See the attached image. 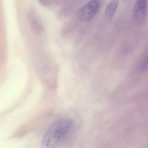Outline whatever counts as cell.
Segmentation results:
<instances>
[{
	"label": "cell",
	"mask_w": 148,
	"mask_h": 148,
	"mask_svg": "<svg viewBox=\"0 0 148 148\" xmlns=\"http://www.w3.org/2000/svg\"><path fill=\"white\" fill-rule=\"evenodd\" d=\"M72 121L61 119L54 122L46 132L41 143V148H57L68 136L72 129Z\"/></svg>",
	"instance_id": "cell-1"
},
{
	"label": "cell",
	"mask_w": 148,
	"mask_h": 148,
	"mask_svg": "<svg viewBox=\"0 0 148 148\" xmlns=\"http://www.w3.org/2000/svg\"><path fill=\"white\" fill-rule=\"evenodd\" d=\"M100 6V2L98 1H89L77 12V18L81 22L90 21L97 15Z\"/></svg>",
	"instance_id": "cell-2"
},
{
	"label": "cell",
	"mask_w": 148,
	"mask_h": 148,
	"mask_svg": "<svg viewBox=\"0 0 148 148\" xmlns=\"http://www.w3.org/2000/svg\"><path fill=\"white\" fill-rule=\"evenodd\" d=\"M147 18V1L138 0L134 6V18L137 24L143 26L146 23Z\"/></svg>",
	"instance_id": "cell-3"
},
{
	"label": "cell",
	"mask_w": 148,
	"mask_h": 148,
	"mask_svg": "<svg viewBox=\"0 0 148 148\" xmlns=\"http://www.w3.org/2000/svg\"><path fill=\"white\" fill-rule=\"evenodd\" d=\"M119 2L117 1H112L108 3L105 10V16L109 20L112 19L118 7Z\"/></svg>",
	"instance_id": "cell-4"
},
{
	"label": "cell",
	"mask_w": 148,
	"mask_h": 148,
	"mask_svg": "<svg viewBox=\"0 0 148 148\" xmlns=\"http://www.w3.org/2000/svg\"><path fill=\"white\" fill-rule=\"evenodd\" d=\"M140 68L143 71L145 72L148 71V57L143 62Z\"/></svg>",
	"instance_id": "cell-5"
}]
</instances>
